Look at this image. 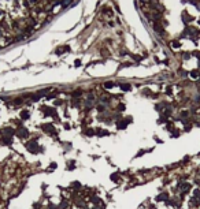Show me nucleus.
Segmentation results:
<instances>
[{"instance_id":"obj_1","label":"nucleus","mask_w":200,"mask_h":209,"mask_svg":"<svg viewBox=\"0 0 200 209\" xmlns=\"http://www.w3.org/2000/svg\"><path fill=\"white\" fill-rule=\"evenodd\" d=\"M26 148H28V150L29 152H32V153H37L39 150H41V149L39 148V145H37L36 141H29V142L26 143Z\"/></svg>"},{"instance_id":"obj_2","label":"nucleus","mask_w":200,"mask_h":209,"mask_svg":"<svg viewBox=\"0 0 200 209\" xmlns=\"http://www.w3.org/2000/svg\"><path fill=\"white\" fill-rule=\"evenodd\" d=\"M15 134H17L19 138H28V137H29V131L26 130V128H25V127H21V128H19V130H18Z\"/></svg>"},{"instance_id":"obj_3","label":"nucleus","mask_w":200,"mask_h":209,"mask_svg":"<svg viewBox=\"0 0 200 209\" xmlns=\"http://www.w3.org/2000/svg\"><path fill=\"white\" fill-rule=\"evenodd\" d=\"M190 189V185L189 183H185V182H181L180 185H178V190H181L182 193H186Z\"/></svg>"},{"instance_id":"obj_4","label":"nucleus","mask_w":200,"mask_h":209,"mask_svg":"<svg viewBox=\"0 0 200 209\" xmlns=\"http://www.w3.org/2000/svg\"><path fill=\"white\" fill-rule=\"evenodd\" d=\"M1 134H3V135H6V137H12V135L15 134V130H12L11 127H6V128L1 131Z\"/></svg>"},{"instance_id":"obj_5","label":"nucleus","mask_w":200,"mask_h":209,"mask_svg":"<svg viewBox=\"0 0 200 209\" xmlns=\"http://www.w3.org/2000/svg\"><path fill=\"white\" fill-rule=\"evenodd\" d=\"M43 130L48 134H55V130H54V126L52 124H44L43 126Z\"/></svg>"},{"instance_id":"obj_6","label":"nucleus","mask_w":200,"mask_h":209,"mask_svg":"<svg viewBox=\"0 0 200 209\" xmlns=\"http://www.w3.org/2000/svg\"><path fill=\"white\" fill-rule=\"evenodd\" d=\"M154 29H155L156 33L163 34V26H162V25H160L159 22H155V23H154Z\"/></svg>"},{"instance_id":"obj_7","label":"nucleus","mask_w":200,"mask_h":209,"mask_svg":"<svg viewBox=\"0 0 200 209\" xmlns=\"http://www.w3.org/2000/svg\"><path fill=\"white\" fill-rule=\"evenodd\" d=\"M0 143H3V145H10V143H12V137H6V135H3Z\"/></svg>"},{"instance_id":"obj_8","label":"nucleus","mask_w":200,"mask_h":209,"mask_svg":"<svg viewBox=\"0 0 200 209\" xmlns=\"http://www.w3.org/2000/svg\"><path fill=\"white\" fill-rule=\"evenodd\" d=\"M129 123H130V119H125V120L123 122H118V128H119V130H122V128H125V127L128 126Z\"/></svg>"},{"instance_id":"obj_9","label":"nucleus","mask_w":200,"mask_h":209,"mask_svg":"<svg viewBox=\"0 0 200 209\" xmlns=\"http://www.w3.org/2000/svg\"><path fill=\"white\" fill-rule=\"evenodd\" d=\"M119 88H121V90H123V92H129V90L132 89V86H130L129 83H121Z\"/></svg>"},{"instance_id":"obj_10","label":"nucleus","mask_w":200,"mask_h":209,"mask_svg":"<svg viewBox=\"0 0 200 209\" xmlns=\"http://www.w3.org/2000/svg\"><path fill=\"white\" fill-rule=\"evenodd\" d=\"M167 198H169L167 193H162L160 195H158V197H156V201H166Z\"/></svg>"},{"instance_id":"obj_11","label":"nucleus","mask_w":200,"mask_h":209,"mask_svg":"<svg viewBox=\"0 0 200 209\" xmlns=\"http://www.w3.org/2000/svg\"><path fill=\"white\" fill-rule=\"evenodd\" d=\"M62 51H70V48H69V47H59V48L55 51V52L58 53V55H60V53H63Z\"/></svg>"},{"instance_id":"obj_12","label":"nucleus","mask_w":200,"mask_h":209,"mask_svg":"<svg viewBox=\"0 0 200 209\" xmlns=\"http://www.w3.org/2000/svg\"><path fill=\"white\" fill-rule=\"evenodd\" d=\"M21 118H22L23 120L29 119V112H28V111H22V112H21Z\"/></svg>"},{"instance_id":"obj_13","label":"nucleus","mask_w":200,"mask_h":209,"mask_svg":"<svg viewBox=\"0 0 200 209\" xmlns=\"http://www.w3.org/2000/svg\"><path fill=\"white\" fill-rule=\"evenodd\" d=\"M104 88H106V89L114 88V82H111V81H107V82H104Z\"/></svg>"},{"instance_id":"obj_14","label":"nucleus","mask_w":200,"mask_h":209,"mask_svg":"<svg viewBox=\"0 0 200 209\" xmlns=\"http://www.w3.org/2000/svg\"><path fill=\"white\" fill-rule=\"evenodd\" d=\"M97 135H108V131H106V130H97Z\"/></svg>"},{"instance_id":"obj_15","label":"nucleus","mask_w":200,"mask_h":209,"mask_svg":"<svg viewBox=\"0 0 200 209\" xmlns=\"http://www.w3.org/2000/svg\"><path fill=\"white\" fill-rule=\"evenodd\" d=\"M171 47H173V48H174V49H177V48H180V47H181V44H180L178 41H173Z\"/></svg>"},{"instance_id":"obj_16","label":"nucleus","mask_w":200,"mask_h":209,"mask_svg":"<svg viewBox=\"0 0 200 209\" xmlns=\"http://www.w3.org/2000/svg\"><path fill=\"white\" fill-rule=\"evenodd\" d=\"M190 77L192 78H197L199 77V71H197V70H193V71L190 72Z\"/></svg>"},{"instance_id":"obj_17","label":"nucleus","mask_w":200,"mask_h":209,"mask_svg":"<svg viewBox=\"0 0 200 209\" xmlns=\"http://www.w3.org/2000/svg\"><path fill=\"white\" fill-rule=\"evenodd\" d=\"M85 134H86V135H95V131L92 130V128H89V130L85 131Z\"/></svg>"},{"instance_id":"obj_18","label":"nucleus","mask_w":200,"mask_h":209,"mask_svg":"<svg viewBox=\"0 0 200 209\" xmlns=\"http://www.w3.org/2000/svg\"><path fill=\"white\" fill-rule=\"evenodd\" d=\"M193 195H195V198H199V197H200V190H195V191H193Z\"/></svg>"},{"instance_id":"obj_19","label":"nucleus","mask_w":200,"mask_h":209,"mask_svg":"<svg viewBox=\"0 0 200 209\" xmlns=\"http://www.w3.org/2000/svg\"><path fill=\"white\" fill-rule=\"evenodd\" d=\"M97 111H99V112H103V111H104V105H97Z\"/></svg>"},{"instance_id":"obj_20","label":"nucleus","mask_w":200,"mask_h":209,"mask_svg":"<svg viewBox=\"0 0 200 209\" xmlns=\"http://www.w3.org/2000/svg\"><path fill=\"white\" fill-rule=\"evenodd\" d=\"M71 104L74 105V107H77V105H80V101H77V100L74 99V100H73V101H71Z\"/></svg>"},{"instance_id":"obj_21","label":"nucleus","mask_w":200,"mask_h":209,"mask_svg":"<svg viewBox=\"0 0 200 209\" xmlns=\"http://www.w3.org/2000/svg\"><path fill=\"white\" fill-rule=\"evenodd\" d=\"M111 179H112V180H118V174H112Z\"/></svg>"},{"instance_id":"obj_22","label":"nucleus","mask_w":200,"mask_h":209,"mask_svg":"<svg viewBox=\"0 0 200 209\" xmlns=\"http://www.w3.org/2000/svg\"><path fill=\"white\" fill-rule=\"evenodd\" d=\"M66 205H67V202H66V201H63V202L60 204V206H59V209H63V208H66Z\"/></svg>"},{"instance_id":"obj_23","label":"nucleus","mask_w":200,"mask_h":209,"mask_svg":"<svg viewBox=\"0 0 200 209\" xmlns=\"http://www.w3.org/2000/svg\"><path fill=\"white\" fill-rule=\"evenodd\" d=\"M100 101H101V103H107V101H108V97H106V96H104V97H101V100H100Z\"/></svg>"},{"instance_id":"obj_24","label":"nucleus","mask_w":200,"mask_h":209,"mask_svg":"<svg viewBox=\"0 0 200 209\" xmlns=\"http://www.w3.org/2000/svg\"><path fill=\"white\" fill-rule=\"evenodd\" d=\"M93 100H95L93 94H89V96H88V101H93Z\"/></svg>"},{"instance_id":"obj_25","label":"nucleus","mask_w":200,"mask_h":209,"mask_svg":"<svg viewBox=\"0 0 200 209\" xmlns=\"http://www.w3.org/2000/svg\"><path fill=\"white\" fill-rule=\"evenodd\" d=\"M118 109H119V111H125V105H123V104H121L119 107H118Z\"/></svg>"},{"instance_id":"obj_26","label":"nucleus","mask_w":200,"mask_h":209,"mask_svg":"<svg viewBox=\"0 0 200 209\" xmlns=\"http://www.w3.org/2000/svg\"><path fill=\"white\" fill-rule=\"evenodd\" d=\"M189 57H190L189 53H184V59H189Z\"/></svg>"},{"instance_id":"obj_27","label":"nucleus","mask_w":200,"mask_h":209,"mask_svg":"<svg viewBox=\"0 0 200 209\" xmlns=\"http://www.w3.org/2000/svg\"><path fill=\"white\" fill-rule=\"evenodd\" d=\"M50 168H51V170H52V168H56V164H55V163H52V164H51V167H50Z\"/></svg>"},{"instance_id":"obj_28","label":"nucleus","mask_w":200,"mask_h":209,"mask_svg":"<svg viewBox=\"0 0 200 209\" xmlns=\"http://www.w3.org/2000/svg\"><path fill=\"white\" fill-rule=\"evenodd\" d=\"M74 186H75V187H80V186H81V185H80L78 182H74Z\"/></svg>"}]
</instances>
